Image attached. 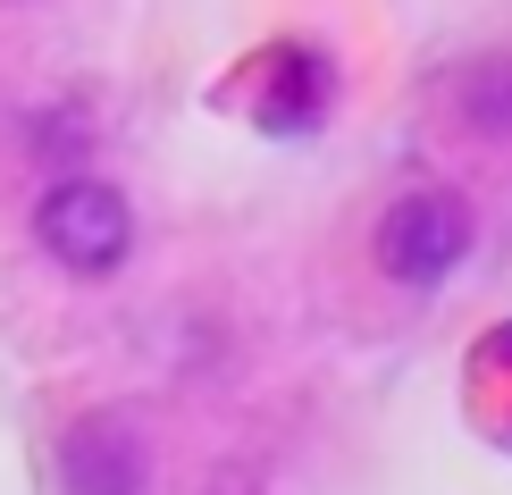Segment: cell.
I'll return each instance as SVG.
<instances>
[{
    "label": "cell",
    "mask_w": 512,
    "mask_h": 495,
    "mask_svg": "<svg viewBox=\"0 0 512 495\" xmlns=\"http://www.w3.org/2000/svg\"><path fill=\"white\" fill-rule=\"evenodd\" d=\"M471 244H479V219H471V202H462V193H445V185L403 193V202H387V210H378V227H370L378 277L403 286V294L445 286V277L471 261Z\"/></svg>",
    "instance_id": "cell-1"
},
{
    "label": "cell",
    "mask_w": 512,
    "mask_h": 495,
    "mask_svg": "<svg viewBox=\"0 0 512 495\" xmlns=\"http://www.w3.org/2000/svg\"><path fill=\"white\" fill-rule=\"evenodd\" d=\"M34 244L68 277H110V269H126V252H135V210H126V193L110 177H84L76 168V177L42 185Z\"/></svg>",
    "instance_id": "cell-2"
},
{
    "label": "cell",
    "mask_w": 512,
    "mask_h": 495,
    "mask_svg": "<svg viewBox=\"0 0 512 495\" xmlns=\"http://www.w3.org/2000/svg\"><path fill=\"white\" fill-rule=\"evenodd\" d=\"M152 479V445L126 412H84L59 437V495H143Z\"/></svg>",
    "instance_id": "cell-3"
},
{
    "label": "cell",
    "mask_w": 512,
    "mask_h": 495,
    "mask_svg": "<svg viewBox=\"0 0 512 495\" xmlns=\"http://www.w3.org/2000/svg\"><path fill=\"white\" fill-rule=\"evenodd\" d=\"M252 110H261L269 135H303V126H319V110H328V59H319L311 42H277V51L261 59Z\"/></svg>",
    "instance_id": "cell-4"
},
{
    "label": "cell",
    "mask_w": 512,
    "mask_h": 495,
    "mask_svg": "<svg viewBox=\"0 0 512 495\" xmlns=\"http://www.w3.org/2000/svg\"><path fill=\"white\" fill-rule=\"evenodd\" d=\"M454 101H462V118L479 126V135H512V59H479V68H462L454 84Z\"/></svg>",
    "instance_id": "cell-5"
}]
</instances>
